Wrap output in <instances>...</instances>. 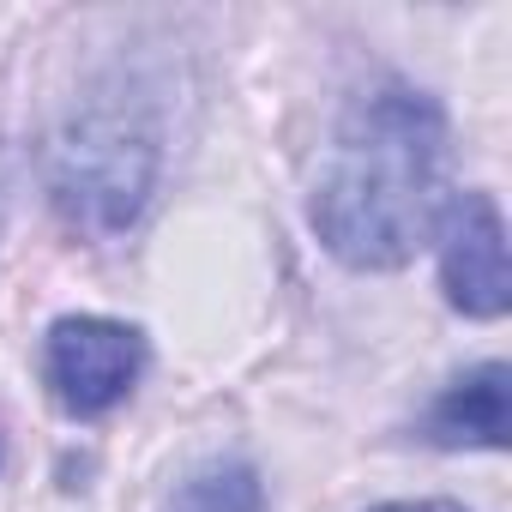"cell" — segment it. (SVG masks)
I'll return each instance as SVG.
<instances>
[{"mask_svg": "<svg viewBox=\"0 0 512 512\" xmlns=\"http://www.w3.org/2000/svg\"><path fill=\"white\" fill-rule=\"evenodd\" d=\"M440 163L446 115L410 85H380L362 97L332 145L314 193L320 241L356 272H392L440 223Z\"/></svg>", "mask_w": 512, "mask_h": 512, "instance_id": "1", "label": "cell"}, {"mask_svg": "<svg viewBox=\"0 0 512 512\" xmlns=\"http://www.w3.org/2000/svg\"><path fill=\"white\" fill-rule=\"evenodd\" d=\"M157 181V139L121 109H91L55 145V199L91 235H121Z\"/></svg>", "mask_w": 512, "mask_h": 512, "instance_id": "2", "label": "cell"}, {"mask_svg": "<svg viewBox=\"0 0 512 512\" xmlns=\"http://www.w3.org/2000/svg\"><path fill=\"white\" fill-rule=\"evenodd\" d=\"M43 368H49L55 404L67 416H103L145 374V338L121 320L73 314V320H55V332L43 344Z\"/></svg>", "mask_w": 512, "mask_h": 512, "instance_id": "3", "label": "cell"}, {"mask_svg": "<svg viewBox=\"0 0 512 512\" xmlns=\"http://www.w3.org/2000/svg\"><path fill=\"white\" fill-rule=\"evenodd\" d=\"M440 284H446V302L470 320L506 314V302H512L506 223L488 193H458L440 211Z\"/></svg>", "mask_w": 512, "mask_h": 512, "instance_id": "4", "label": "cell"}, {"mask_svg": "<svg viewBox=\"0 0 512 512\" xmlns=\"http://www.w3.org/2000/svg\"><path fill=\"white\" fill-rule=\"evenodd\" d=\"M506 362H488L476 374H464L458 386L440 392V404L428 410V440L434 446H506Z\"/></svg>", "mask_w": 512, "mask_h": 512, "instance_id": "5", "label": "cell"}, {"mask_svg": "<svg viewBox=\"0 0 512 512\" xmlns=\"http://www.w3.org/2000/svg\"><path fill=\"white\" fill-rule=\"evenodd\" d=\"M175 512H266V488L247 464H205L175 488Z\"/></svg>", "mask_w": 512, "mask_h": 512, "instance_id": "6", "label": "cell"}, {"mask_svg": "<svg viewBox=\"0 0 512 512\" xmlns=\"http://www.w3.org/2000/svg\"><path fill=\"white\" fill-rule=\"evenodd\" d=\"M374 512H464L452 500H392V506H374Z\"/></svg>", "mask_w": 512, "mask_h": 512, "instance_id": "7", "label": "cell"}]
</instances>
